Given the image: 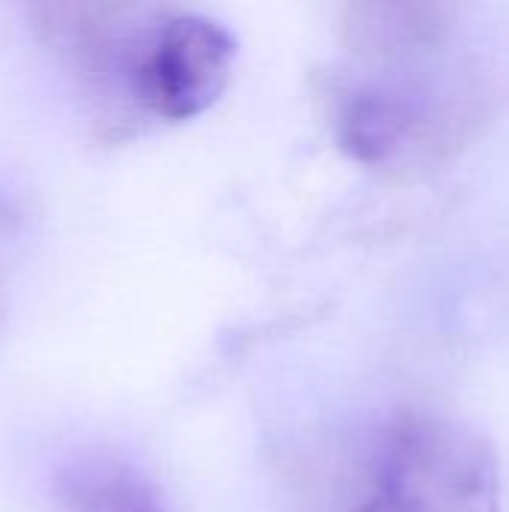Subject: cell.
Instances as JSON below:
<instances>
[{"instance_id": "6da1fadb", "label": "cell", "mask_w": 509, "mask_h": 512, "mask_svg": "<svg viewBox=\"0 0 509 512\" xmlns=\"http://www.w3.org/2000/svg\"><path fill=\"white\" fill-rule=\"evenodd\" d=\"M357 512H501L498 456L456 420L405 414L375 441Z\"/></svg>"}, {"instance_id": "7a4b0ae2", "label": "cell", "mask_w": 509, "mask_h": 512, "mask_svg": "<svg viewBox=\"0 0 509 512\" xmlns=\"http://www.w3.org/2000/svg\"><path fill=\"white\" fill-rule=\"evenodd\" d=\"M237 39L201 12H159L123 36L111 57L117 84L153 120L183 123L210 111L234 72Z\"/></svg>"}, {"instance_id": "3957f363", "label": "cell", "mask_w": 509, "mask_h": 512, "mask_svg": "<svg viewBox=\"0 0 509 512\" xmlns=\"http://www.w3.org/2000/svg\"><path fill=\"white\" fill-rule=\"evenodd\" d=\"M459 114L441 93L405 78H348L333 93V126L345 153L390 165L414 150H435Z\"/></svg>"}, {"instance_id": "277c9868", "label": "cell", "mask_w": 509, "mask_h": 512, "mask_svg": "<svg viewBox=\"0 0 509 512\" xmlns=\"http://www.w3.org/2000/svg\"><path fill=\"white\" fill-rule=\"evenodd\" d=\"M447 9L432 3H363L348 9V42L357 54L390 63L414 60L447 36Z\"/></svg>"}, {"instance_id": "5b68a950", "label": "cell", "mask_w": 509, "mask_h": 512, "mask_svg": "<svg viewBox=\"0 0 509 512\" xmlns=\"http://www.w3.org/2000/svg\"><path fill=\"white\" fill-rule=\"evenodd\" d=\"M63 512H168L153 483L123 459L87 456L57 480Z\"/></svg>"}]
</instances>
